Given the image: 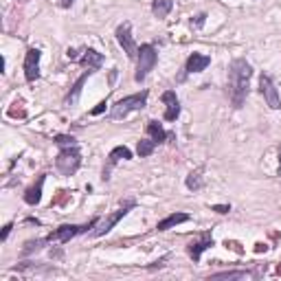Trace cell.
<instances>
[{
	"mask_svg": "<svg viewBox=\"0 0 281 281\" xmlns=\"http://www.w3.org/2000/svg\"><path fill=\"white\" fill-rule=\"evenodd\" d=\"M268 246H266V244H257V246H255V250H257V253H261V250H266Z\"/></svg>",
	"mask_w": 281,
	"mask_h": 281,
	"instance_id": "f546056e",
	"label": "cell"
},
{
	"mask_svg": "<svg viewBox=\"0 0 281 281\" xmlns=\"http://www.w3.org/2000/svg\"><path fill=\"white\" fill-rule=\"evenodd\" d=\"M211 211L220 213V215H224V213H229V211H231V207H229V205H213V207H211Z\"/></svg>",
	"mask_w": 281,
	"mask_h": 281,
	"instance_id": "484cf974",
	"label": "cell"
},
{
	"mask_svg": "<svg viewBox=\"0 0 281 281\" xmlns=\"http://www.w3.org/2000/svg\"><path fill=\"white\" fill-rule=\"evenodd\" d=\"M191 215L189 213H171L167 215L165 220H160V222L156 224V231H167V229H174L176 224H182V222H189Z\"/></svg>",
	"mask_w": 281,
	"mask_h": 281,
	"instance_id": "9a60e30c",
	"label": "cell"
},
{
	"mask_svg": "<svg viewBox=\"0 0 281 281\" xmlns=\"http://www.w3.org/2000/svg\"><path fill=\"white\" fill-rule=\"evenodd\" d=\"M259 90H261V95H264L268 108H272V110H279V108H281L279 92H277V88H274V83H272V79L268 75H261L259 77Z\"/></svg>",
	"mask_w": 281,
	"mask_h": 281,
	"instance_id": "ba28073f",
	"label": "cell"
},
{
	"mask_svg": "<svg viewBox=\"0 0 281 281\" xmlns=\"http://www.w3.org/2000/svg\"><path fill=\"white\" fill-rule=\"evenodd\" d=\"M187 189H191V191L202 189V176H200V171H191V174L187 176Z\"/></svg>",
	"mask_w": 281,
	"mask_h": 281,
	"instance_id": "603a6c76",
	"label": "cell"
},
{
	"mask_svg": "<svg viewBox=\"0 0 281 281\" xmlns=\"http://www.w3.org/2000/svg\"><path fill=\"white\" fill-rule=\"evenodd\" d=\"M106 106H108V104H106V101H101V104H99L97 108H92V110H90V115H92V117H95V115H101V112H104V110H106Z\"/></svg>",
	"mask_w": 281,
	"mask_h": 281,
	"instance_id": "4316f807",
	"label": "cell"
},
{
	"mask_svg": "<svg viewBox=\"0 0 281 281\" xmlns=\"http://www.w3.org/2000/svg\"><path fill=\"white\" fill-rule=\"evenodd\" d=\"M79 64L86 70H97V68H101V64H104V55L97 53L95 49H86L83 55L79 57Z\"/></svg>",
	"mask_w": 281,
	"mask_h": 281,
	"instance_id": "5bb4252c",
	"label": "cell"
},
{
	"mask_svg": "<svg viewBox=\"0 0 281 281\" xmlns=\"http://www.w3.org/2000/svg\"><path fill=\"white\" fill-rule=\"evenodd\" d=\"M73 3H75V0H62V7H64V9H68Z\"/></svg>",
	"mask_w": 281,
	"mask_h": 281,
	"instance_id": "f1b7e54d",
	"label": "cell"
},
{
	"mask_svg": "<svg viewBox=\"0 0 281 281\" xmlns=\"http://www.w3.org/2000/svg\"><path fill=\"white\" fill-rule=\"evenodd\" d=\"M49 242V237H44V240H31L25 244V248H22V255H31V253H38V250H42V246Z\"/></svg>",
	"mask_w": 281,
	"mask_h": 281,
	"instance_id": "7402d4cb",
	"label": "cell"
},
{
	"mask_svg": "<svg viewBox=\"0 0 281 281\" xmlns=\"http://www.w3.org/2000/svg\"><path fill=\"white\" fill-rule=\"evenodd\" d=\"M160 99H163V104L167 106V110H165V121H176L178 115H180V101H178L176 92H174V90H165Z\"/></svg>",
	"mask_w": 281,
	"mask_h": 281,
	"instance_id": "30bf717a",
	"label": "cell"
},
{
	"mask_svg": "<svg viewBox=\"0 0 281 281\" xmlns=\"http://www.w3.org/2000/svg\"><path fill=\"white\" fill-rule=\"evenodd\" d=\"M40 55L38 49H29L25 57V77L27 81H35L40 77Z\"/></svg>",
	"mask_w": 281,
	"mask_h": 281,
	"instance_id": "9c48e42d",
	"label": "cell"
},
{
	"mask_svg": "<svg viewBox=\"0 0 281 281\" xmlns=\"http://www.w3.org/2000/svg\"><path fill=\"white\" fill-rule=\"evenodd\" d=\"M147 134L152 136V141H156V145H158V143H165L167 136H169V134H167L165 130H163V125H160L158 121H149V123H147Z\"/></svg>",
	"mask_w": 281,
	"mask_h": 281,
	"instance_id": "ac0fdd59",
	"label": "cell"
},
{
	"mask_svg": "<svg viewBox=\"0 0 281 281\" xmlns=\"http://www.w3.org/2000/svg\"><path fill=\"white\" fill-rule=\"evenodd\" d=\"M130 22H123L121 27L117 29V42L123 46V51L128 53V57L130 59H136L139 57V46H136V42L132 38V31H130Z\"/></svg>",
	"mask_w": 281,
	"mask_h": 281,
	"instance_id": "52a82bcc",
	"label": "cell"
},
{
	"mask_svg": "<svg viewBox=\"0 0 281 281\" xmlns=\"http://www.w3.org/2000/svg\"><path fill=\"white\" fill-rule=\"evenodd\" d=\"M99 220L95 218L90 220L88 224H83V226H77V224H62L57 231H53L51 235H49V242H62V244H66L70 242L75 235H79V233H86L88 229H95V224H97Z\"/></svg>",
	"mask_w": 281,
	"mask_h": 281,
	"instance_id": "8992f818",
	"label": "cell"
},
{
	"mask_svg": "<svg viewBox=\"0 0 281 281\" xmlns=\"http://www.w3.org/2000/svg\"><path fill=\"white\" fill-rule=\"evenodd\" d=\"M154 149H156V141H139V145H136V152H139L141 158L152 156Z\"/></svg>",
	"mask_w": 281,
	"mask_h": 281,
	"instance_id": "ffe728a7",
	"label": "cell"
},
{
	"mask_svg": "<svg viewBox=\"0 0 281 281\" xmlns=\"http://www.w3.org/2000/svg\"><path fill=\"white\" fill-rule=\"evenodd\" d=\"M209 64H211V57L202 55V53H191L187 57V64H184V70L187 73H202Z\"/></svg>",
	"mask_w": 281,
	"mask_h": 281,
	"instance_id": "4fadbf2b",
	"label": "cell"
},
{
	"mask_svg": "<svg viewBox=\"0 0 281 281\" xmlns=\"http://www.w3.org/2000/svg\"><path fill=\"white\" fill-rule=\"evenodd\" d=\"M130 158H132V152H130L125 145L115 147L110 152V156H108V167L104 169V176H101V178H104V180H108V178H110V169H112V167H115L119 160H130Z\"/></svg>",
	"mask_w": 281,
	"mask_h": 281,
	"instance_id": "8fae6325",
	"label": "cell"
},
{
	"mask_svg": "<svg viewBox=\"0 0 281 281\" xmlns=\"http://www.w3.org/2000/svg\"><path fill=\"white\" fill-rule=\"evenodd\" d=\"M136 59H139V64H136L134 79L141 83L149 75V70H154V66H156L158 53H156V49H154L152 44H141L139 46V57H136Z\"/></svg>",
	"mask_w": 281,
	"mask_h": 281,
	"instance_id": "277c9868",
	"label": "cell"
},
{
	"mask_svg": "<svg viewBox=\"0 0 281 281\" xmlns=\"http://www.w3.org/2000/svg\"><path fill=\"white\" fill-rule=\"evenodd\" d=\"M92 73H95V70H86V73H83V75L79 77V79L75 81V86L70 88V92H68V97H66V101H64V104H66V106H75L77 101H79V95H81L83 83H86V79H88V77H90Z\"/></svg>",
	"mask_w": 281,
	"mask_h": 281,
	"instance_id": "2e32d148",
	"label": "cell"
},
{
	"mask_svg": "<svg viewBox=\"0 0 281 281\" xmlns=\"http://www.w3.org/2000/svg\"><path fill=\"white\" fill-rule=\"evenodd\" d=\"M174 9L171 0H152V14L156 18H167V14Z\"/></svg>",
	"mask_w": 281,
	"mask_h": 281,
	"instance_id": "d6986e66",
	"label": "cell"
},
{
	"mask_svg": "<svg viewBox=\"0 0 281 281\" xmlns=\"http://www.w3.org/2000/svg\"><path fill=\"white\" fill-rule=\"evenodd\" d=\"M250 272L246 270H226V272H215L211 274V279H244V277H248Z\"/></svg>",
	"mask_w": 281,
	"mask_h": 281,
	"instance_id": "44dd1931",
	"label": "cell"
},
{
	"mask_svg": "<svg viewBox=\"0 0 281 281\" xmlns=\"http://www.w3.org/2000/svg\"><path fill=\"white\" fill-rule=\"evenodd\" d=\"M147 97H149V92L147 90H141V92H136V95H130V97L119 99L117 104L112 106L110 117L112 119H125L132 110H143V108H145V104H147Z\"/></svg>",
	"mask_w": 281,
	"mask_h": 281,
	"instance_id": "7a4b0ae2",
	"label": "cell"
},
{
	"mask_svg": "<svg viewBox=\"0 0 281 281\" xmlns=\"http://www.w3.org/2000/svg\"><path fill=\"white\" fill-rule=\"evenodd\" d=\"M134 207H136V202L134 200H128L125 205H121V209H117L115 213H108L106 218L101 220V222L95 224V231H90V237H101V235H106L108 231H112V226H115L121 218H125L130 209H134Z\"/></svg>",
	"mask_w": 281,
	"mask_h": 281,
	"instance_id": "5b68a950",
	"label": "cell"
},
{
	"mask_svg": "<svg viewBox=\"0 0 281 281\" xmlns=\"http://www.w3.org/2000/svg\"><path fill=\"white\" fill-rule=\"evenodd\" d=\"M11 229H14V224H7V226H5V229H3V235H0V240H7V237H9V233H11Z\"/></svg>",
	"mask_w": 281,
	"mask_h": 281,
	"instance_id": "83f0119b",
	"label": "cell"
},
{
	"mask_svg": "<svg viewBox=\"0 0 281 281\" xmlns=\"http://www.w3.org/2000/svg\"><path fill=\"white\" fill-rule=\"evenodd\" d=\"M279 176H281V145H279Z\"/></svg>",
	"mask_w": 281,
	"mask_h": 281,
	"instance_id": "4dcf8cb0",
	"label": "cell"
},
{
	"mask_svg": "<svg viewBox=\"0 0 281 281\" xmlns=\"http://www.w3.org/2000/svg\"><path fill=\"white\" fill-rule=\"evenodd\" d=\"M253 77V68L246 59H233L229 66V97L233 108H242L248 95V81Z\"/></svg>",
	"mask_w": 281,
	"mask_h": 281,
	"instance_id": "6da1fadb",
	"label": "cell"
},
{
	"mask_svg": "<svg viewBox=\"0 0 281 281\" xmlns=\"http://www.w3.org/2000/svg\"><path fill=\"white\" fill-rule=\"evenodd\" d=\"M42 187H44V176H40L38 182L25 191V202H27V205L33 207V205H38V202L42 200Z\"/></svg>",
	"mask_w": 281,
	"mask_h": 281,
	"instance_id": "e0dca14e",
	"label": "cell"
},
{
	"mask_svg": "<svg viewBox=\"0 0 281 281\" xmlns=\"http://www.w3.org/2000/svg\"><path fill=\"white\" fill-rule=\"evenodd\" d=\"M81 165V152L77 149V145H66L55 158V167L59 169L62 176H73Z\"/></svg>",
	"mask_w": 281,
	"mask_h": 281,
	"instance_id": "3957f363",
	"label": "cell"
},
{
	"mask_svg": "<svg viewBox=\"0 0 281 281\" xmlns=\"http://www.w3.org/2000/svg\"><path fill=\"white\" fill-rule=\"evenodd\" d=\"M205 20H207V14H198L196 18H191V27H194V29H200L202 25H205Z\"/></svg>",
	"mask_w": 281,
	"mask_h": 281,
	"instance_id": "d4e9b609",
	"label": "cell"
},
{
	"mask_svg": "<svg viewBox=\"0 0 281 281\" xmlns=\"http://www.w3.org/2000/svg\"><path fill=\"white\" fill-rule=\"evenodd\" d=\"M211 246H213V237H211V233H205V235H202L198 242H191L187 250H189L191 259H194V261H200L202 253H205L207 248H211Z\"/></svg>",
	"mask_w": 281,
	"mask_h": 281,
	"instance_id": "7c38bea8",
	"label": "cell"
},
{
	"mask_svg": "<svg viewBox=\"0 0 281 281\" xmlns=\"http://www.w3.org/2000/svg\"><path fill=\"white\" fill-rule=\"evenodd\" d=\"M53 141H55L57 145H62V147H66V145H75V136H68V134H57Z\"/></svg>",
	"mask_w": 281,
	"mask_h": 281,
	"instance_id": "cb8c5ba5",
	"label": "cell"
}]
</instances>
